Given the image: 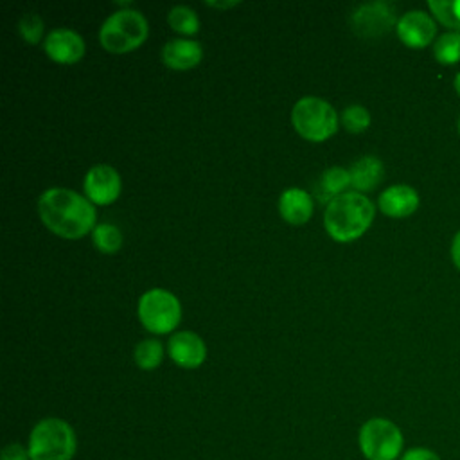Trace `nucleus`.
Segmentation results:
<instances>
[{"instance_id": "obj_18", "label": "nucleus", "mask_w": 460, "mask_h": 460, "mask_svg": "<svg viewBox=\"0 0 460 460\" xmlns=\"http://www.w3.org/2000/svg\"><path fill=\"white\" fill-rule=\"evenodd\" d=\"M433 56L440 65L460 61V31H446L433 41Z\"/></svg>"}, {"instance_id": "obj_26", "label": "nucleus", "mask_w": 460, "mask_h": 460, "mask_svg": "<svg viewBox=\"0 0 460 460\" xmlns=\"http://www.w3.org/2000/svg\"><path fill=\"white\" fill-rule=\"evenodd\" d=\"M0 460H29L27 446H22L18 442L7 444L0 453Z\"/></svg>"}, {"instance_id": "obj_4", "label": "nucleus", "mask_w": 460, "mask_h": 460, "mask_svg": "<svg viewBox=\"0 0 460 460\" xmlns=\"http://www.w3.org/2000/svg\"><path fill=\"white\" fill-rule=\"evenodd\" d=\"M149 27L146 16L137 9H120L111 13L99 29V40L110 52H129L144 43Z\"/></svg>"}, {"instance_id": "obj_24", "label": "nucleus", "mask_w": 460, "mask_h": 460, "mask_svg": "<svg viewBox=\"0 0 460 460\" xmlns=\"http://www.w3.org/2000/svg\"><path fill=\"white\" fill-rule=\"evenodd\" d=\"M18 31L27 43H31V45L38 43L43 34L41 16L38 13H25L18 22Z\"/></svg>"}, {"instance_id": "obj_13", "label": "nucleus", "mask_w": 460, "mask_h": 460, "mask_svg": "<svg viewBox=\"0 0 460 460\" xmlns=\"http://www.w3.org/2000/svg\"><path fill=\"white\" fill-rule=\"evenodd\" d=\"M419 194L411 185L395 183L386 187L379 198L377 205L381 212L388 217H408L419 208Z\"/></svg>"}, {"instance_id": "obj_22", "label": "nucleus", "mask_w": 460, "mask_h": 460, "mask_svg": "<svg viewBox=\"0 0 460 460\" xmlns=\"http://www.w3.org/2000/svg\"><path fill=\"white\" fill-rule=\"evenodd\" d=\"M92 241L99 252L113 253L122 244V234L115 225L101 223V225H95V228L92 230Z\"/></svg>"}, {"instance_id": "obj_7", "label": "nucleus", "mask_w": 460, "mask_h": 460, "mask_svg": "<svg viewBox=\"0 0 460 460\" xmlns=\"http://www.w3.org/2000/svg\"><path fill=\"white\" fill-rule=\"evenodd\" d=\"M181 305L178 298L162 288L146 291L138 300V318L142 325L156 334H165L180 323Z\"/></svg>"}, {"instance_id": "obj_14", "label": "nucleus", "mask_w": 460, "mask_h": 460, "mask_svg": "<svg viewBox=\"0 0 460 460\" xmlns=\"http://www.w3.org/2000/svg\"><path fill=\"white\" fill-rule=\"evenodd\" d=\"M203 49L198 41L187 38L169 40L162 49V61L172 70H187L201 61Z\"/></svg>"}, {"instance_id": "obj_11", "label": "nucleus", "mask_w": 460, "mask_h": 460, "mask_svg": "<svg viewBox=\"0 0 460 460\" xmlns=\"http://www.w3.org/2000/svg\"><path fill=\"white\" fill-rule=\"evenodd\" d=\"M43 49L52 61L70 65V63H77L83 58L84 41L79 32L68 27H58L45 36Z\"/></svg>"}, {"instance_id": "obj_29", "label": "nucleus", "mask_w": 460, "mask_h": 460, "mask_svg": "<svg viewBox=\"0 0 460 460\" xmlns=\"http://www.w3.org/2000/svg\"><path fill=\"white\" fill-rule=\"evenodd\" d=\"M453 88H455V92L460 95V72H456V75H455V79H453Z\"/></svg>"}, {"instance_id": "obj_21", "label": "nucleus", "mask_w": 460, "mask_h": 460, "mask_svg": "<svg viewBox=\"0 0 460 460\" xmlns=\"http://www.w3.org/2000/svg\"><path fill=\"white\" fill-rule=\"evenodd\" d=\"M167 20H169V25L185 34V36H190V34H196L198 29H199V18L196 14L194 9L187 7V5H174L169 9L167 13Z\"/></svg>"}, {"instance_id": "obj_5", "label": "nucleus", "mask_w": 460, "mask_h": 460, "mask_svg": "<svg viewBox=\"0 0 460 460\" xmlns=\"http://www.w3.org/2000/svg\"><path fill=\"white\" fill-rule=\"evenodd\" d=\"M358 446L367 460H399L404 453V435L394 420L372 417L361 424Z\"/></svg>"}, {"instance_id": "obj_27", "label": "nucleus", "mask_w": 460, "mask_h": 460, "mask_svg": "<svg viewBox=\"0 0 460 460\" xmlns=\"http://www.w3.org/2000/svg\"><path fill=\"white\" fill-rule=\"evenodd\" d=\"M449 253H451V261H453V264L456 266V270H460V230L453 235Z\"/></svg>"}, {"instance_id": "obj_16", "label": "nucleus", "mask_w": 460, "mask_h": 460, "mask_svg": "<svg viewBox=\"0 0 460 460\" xmlns=\"http://www.w3.org/2000/svg\"><path fill=\"white\" fill-rule=\"evenodd\" d=\"M349 174H350V185L356 189V192L363 194V192L374 190L381 183L385 176V167L377 156L367 155L350 165Z\"/></svg>"}, {"instance_id": "obj_10", "label": "nucleus", "mask_w": 460, "mask_h": 460, "mask_svg": "<svg viewBox=\"0 0 460 460\" xmlns=\"http://www.w3.org/2000/svg\"><path fill=\"white\" fill-rule=\"evenodd\" d=\"M86 198L97 205H108L120 194V176L108 164H97L84 176Z\"/></svg>"}, {"instance_id": "obj_3", "label": "nucleus", "mask_w": 460, "mask_h": 460, "mask_svg": "<svg viewBox=\"0 0 460 460\" xmlns=\"http://www.w3.org/2000/svg\"><path fill=\"white\" fill-rule=\"evenodd\" d=\"M29 460H72L77 451L74 428L59 417L38 420L27 440Z\"/></svg>"}, {"instance_id": "obj_20", "label": "nucleus", "mask_w": 460, "mask_h": 460, "mask_svg": "<svg viewBox=\"0 0 460 460\" xmlns=\"http://www.w3.org/2000/svg\"><path fill=\"white\" fill-rule=\"evenodd\" d=\"M135 363L142 368V370H153L162 363L164 358V347L158 340L147 338L137 343L135 352H133Z\"/></svg>"}, {"instance_id": "obj_1", "label": "nucleus", "mask_w": 460, "mask_h": 460, "mask_svg": "<svg viewBox=\"0 0 460 460\" xmlns=\"http://www.w3.org/2000/svg\"><path fill=\"white\" fill-rule=\"evenodd\" d=\"M38 214L50 232L66 239L83 237L95 228V208L92 201L65 187H50L41 192Z\"/></svg>"}, {"instance_id": "obj_30", "label": "nucleus", "mask_w": 460, "mask_h": 460, "mask_svg": "<svg viewBox=\"0 0 460 460\" xmlns=\"http://www.w3.org/2000/svg\"><path fill=\"white\" fill-rule=\"evenodd\" d=\"M456 126H458V133H460V117H458V124Z\"/></svg>"}, {"instance_id": "obj_19", "label": "nucleus", "mask_w": 460, "mask_h": 460, "mask_svg": "<svg viewBox=\"0 0 460 460\" xmlns=\"http://www.w3.org/2000/svg\"><path fill=\"white\" fill-rule=\"evenodd\" d=\"M431 16L447 31H460V0H429Z\"/></svg>"}, {"instance_id": "obj_9", "label": "nucleus", "mask_w": 460, "mask_h": 460, "mask_svg": "<svg viewBox=\"0 0 460 460\" xmlns=\"http://www.w3.org/2000/svg\"><path fill=\"white\" fill-rule=\"evenodd\" d=\"M395 32L406 47L424 49L437 40V20L422 9H411L399 16Z\"/></svg>"}, {"instance_id": "obj_15", "label": "nucleus", "mask_w": 460, "mask_h": 460, "mask_svg": "<svg viewBox=\"0 0 460 460\" xmlns=\"http://www.w3.org/2000/svg\"><path fill=\"white\" fill-rule=\"evenodd\" d=\"M279 212L288 223L302 225L313 214V198L298 187L286 189L279 198Z\"/></svg>"}, {"instance_id": "obj_28", "label": "nucleus", "mask_w": 460, "mask_h": 460, "mask_svg": "<svg viewBox=\"0 0 460 460\" xmlns=\"http://www.w3.org/2000/svg\"><path fill=\"white\" fill-rule=\"evenodd\" d=\"M207 5H210V7H217V9H228V7H234V5H237L239 2L237 0H226V2H205Z\"/></svg>"}, {"instance_id": "obj_17", "label": "nucleus", "mask_w": 460, "mask_h": 460, "mask_svg": "<svg viewBox=\"0 0 460 460\" xmlns=\"http://www.w3.org/2000/svg\"><path fill=\"white\" fill-rule=\"evenodd\" d=\"M349 185H350L349 169L334 165L322 172V176L318 180V187H316V196L323 201H331L332 198L347 192L345 189Z\"/></svg>"}, {"instance_id": "obj_2", "label": "nucleus", "mask_w": 460, "mask_h": 460, "mask_svg": "<svg viewBox=\"0 0 460 460\" xmlns=\"http://www.w3.org/2000/svg\"><path fill=\"white\" fill-rule=\"evenodd\" d=\"M374 203L361 192L349 190L332 198L323 214L327 234L341 243L354 241L363 235L374 221Z\"/></svg>"}, {"instance_id": "obj_12", "label": "nucleus", "mask_w": 460, "mask_h": 460, "mask_svg": "<svg viewBox=\"0 0 460 460\" xmlns=\"http://www.w3.org/2000/svg\"><path fill=\"white\" fill-rule=\"evenodd\" d=\"M167 352L171 359L183 368H196L205 361V341L192 331H178L169 338Z\"/></svg>"}, {"instance_id": "obj_23", "label": "nucleus", "mask_w": 460, "mask_h": 460, "mask_svg": "<svg viewBox=\"0 0 460 460\" xmlns=\"http://www.w3.org/2000/svg\"><path fill=\"white\" fill-rule=\"evenodd\" d=\"M341 124L350 133H361L370 126V111L361 104H350L341 111Z\"/></svg>"}, {"instance_id": "obj_8", "label": "nucleus", "mask_w": 460, "mask_h": 460, "mask_svg": "<svg viewBox=\"0 0 460 460\" xmlns=\"http://www.w3.org/2000/svg\"><path fill=\"white\" fill-rule=\"evenodd\" d=\"M395 7L385 0H374L361 4L350 14V25L356 34L363 38H379L397 25Z\"/></svg>"}, {"instance_id": "obj_6", "label": "nucleus", "mask_w": 460, "mask_h": 460, "mask_svg": "<svg viewBox=\"0 0 460 460\" xmlns=\"http://www.w3.org/2000/svg\"><path fill=\"white\" fill-rule=\"evenodd\" d=\"M291 120L295 129L313 142H322L338 129L336 110L325 99L314 95H305L295 102Z\"/></svg>"}, {"instance_id": "obj_25", "label": "nucleus", "mask_w": 460, "mask_h": 460, "mask_svg": "<svg viewBox=\"0 0 460 460\" xmlns=\"http://www.w3.org/2000/svg\"><path fill=\"white\" fill-rule=\"evenodd\" d=\"M399 460H442L440 455L426 446H413L404 449V453L401 455Z\"/></svg>"}]
</instances>
